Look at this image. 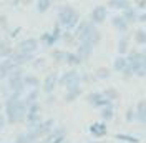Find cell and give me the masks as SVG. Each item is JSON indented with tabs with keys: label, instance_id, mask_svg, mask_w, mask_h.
<instances>
[{
	"label": "cell",
	"instance_id": "cell-48",
	"mask_svg": "<svg viewBox=\"0 0 146 143\" xmlns=\"http://www.w3.org/2000/svg\"><path fill=\"white\" fill-rule=\"evenodd\" d=\"M0 40H2V37H0Z\"/></svg>",
	"mask_w": 146,
	"mask_h": 143
},
{
	"label": "cell",
	"instance_id": "cell-28",
	"mask_svg": "<svg viewBox=\"0 0 146 143\" xmlns=\"http://www.w3.org/2000/svg\"><path fill=\"white\" fill-rule=\"evenodd\" d=\"M133 38H135V42L138 45H146V30L145 28H138L135 32V35H133Z\"/></svg>",
	"mask_w": 146,
	"mask_h": 143
},
{
	"label": "cell",
	"instance_id": "cell-18",
	"mask_svg": "<svg viewBox=\"0 0 146 143\" xmlns=\"http://www.w3.org/2000/svg\"><path fill=\"white\" fill-rule=\"evenodd\" d=\"M12 52H13V47H12V43H10V40H7V38H2L0 40V58H9L10 55H12Z\"/></svg>",
	"mask_w": 146,
	"mask_h": 143
},
{
	"label": "cell",
	"instance_id": "cell-4",
	"mask_svg": "<svg viewBox=\"0 0 146 143\" xmlns=\"http://www.w3.org/2000/svg\"><path fill=\"white\" fill-rule=\"evenodd\" d=\"M38 47H40V42L36 40V38H33V37H28V38H23L20 43H18V50L20 52H23V53L27 55H33L38 50Z\"/></svg>",
	"mask_w": 146,
	"mask_h": 143
},
{
	"label": "cell",
	"instance_id": "cell-9",
	"mask_svg": "<svg viewBox=\"0 0 146 143\" xmlns=\"http://www.w3.org/2000/svg\"><path fill=\"white\" fill-rule=\"evenodd\" d=\"M27 125L30 123H40L42 122V105L35 103L32 107H28V113H27Z\"/></svg>",
	"mask_w": 146,
	"mask_h": 143
},
{
	"label": "cell",
	"instance_id": "cell-21",
	"mask_svg": "<svg viewBox=\"0 0 146 143\" xmlns=\"http://www.w3.org/2000/svg\"><path fill=\"white\" fill-rule=\"evenodd\" d=\"M101 93H103V97L108 100L110 103H113V102H118L119 97H121V95H119V92H118L116 88H115V87H108V88L103 90Z\"/></svg>",
	"mask_w": 146,
	"mask_h": 143
},
{
	"label": "cell",
	"instance_id": "cell-10",
	"mask_svg": "<svg viewBox=\"0 0 146 143\" xmlns=\"http://www.w3.org/2000/svg\"><path fill=\"white\" fill-rule=\"evenodd\" d=\"M93 50H95V47H93L91 43L82 42V43H78V47H76V52H75V53L82 58V62H85V60H88L91 55H93Z\"/></svg>",
	"mask_w": 146,
	"mask_h": 143
},
{
	"label": "cell",
	"instance_id": "cell-38",
	"mask_svg": "<svg viewBox=\"0 0 146 143\" xmlns=\"http://www.w3.org/2000/svg\"><path fill=\"white\" fill-rule=\"evenodd\" d=\"M125 78H131V77H135V70H133V67L131 65H128L126 68L123 70V73H121Z\"/></svg>",
	"mask_w": 146,
	"mask_h": 143
},
{
	"label": "cell",
	"instance_id": "cell-19",
	"mask_svg": "<svg viewBox=\"0 0 146 143\" xmlns=\"http://www.w3.org/2000/svg\"><path fill=\"white\" fill-rule=\"evenodd\" d=\"M38 98H40V88L36 90H30L27 95L23 97V103L27 105V107H32V105H35V103H38Z\"/></svg>",
	"mask_w": 146,
	"mask_h": 143
},
{
	"label": "cell",
	"instance_id": "cell-35",
	"mask_svg": "<svg viewBox=\"0 0 146 143\" xmlns=\"http://www.w3.org/2000/svg\"><path fill=\"white\" fill-rule=\"evenodd\" d=\"M3 98L7 100L10 97V92H9V87H7V83H0V98Z\"/></svg>",
	"mask_w": 146,
	"mask_h": 143
},
{
	"label": "cell",
	"instance_id": "cell-45",
	"mask_svg": "<svg viewBox=\"0 0 146 143\" xmlns=\"http://www.w3.org/2000/svg\"><path fill=\"white\" fill-rule=\"evenodd\" d=\"M36 143H52V142H50L48 138H43V140H38V142H36Z\"/></svg>",
	"mask_w": 146,
	"mask_h": 143
},
{
	"label": "cell",
	"instance_id": "cell-43",
	"mask_svg": "<svg viewBox=\"0 0 146 143\" xmlns=\"http://www.w3.org/2000/svg\"><path fill=\"white\" fill-rule=\"evenodd\" d=\"M138 22H145V23H146V12H145V13H141V15H139V18H138Z\"/></svg>",
	"mask_w": 146,
	"mask_h": 143
},
{
	"label": "cell",
	"instance_id": "cell-36",
	"mask_svg": "<svg viewBox=\"0 0 146 143\" xmlns=\"http://www.w3.org/2000/svg\"><path fill=\"white\" fill-rule=\"evenodd\" d=\"M7 78H9V72H7L5 67H3V62L0 60V82L7 80Z\"/></svg>",
	"mask_w": 146,
	"mask_h": 143
},
{
	"label": "cell",
	"instance_id": "cell-25",
	"mask_svg": "<svg viewBox=\"0 0 146 143\" xmlns=\"http://www.w3.org/2000/svg\"><path fill=\"white\" fill-rule=\"evenodd\" d=\"M128 67V60L126 57H121V55H118L115 60H113V70L118 72V73H123V70Z\"/></svg>",
	"mask_w": 146,
	"mask_h": 143
},
{
	"label": "cell",
	"instance_id": "cell-44",
	"mask_svg": "<svg viewBox=\"0 0 146 143\" xmlns=\"http://www.w3.org/2000/svg\"><path fill=\"white\" fill-rule=\"evenodd\" d=\"M46 103H53V95H48V98H46Z\"/></svg>",
	"mask_w": 146,
	"mask_h": 143
},
{
	"label": "cell",
	"instance_id": "cell-32",
	"mask_svg": "<svg viewBox=\"0 0 146 143\" xmlns=\"http://www.w3.org/2000/svg\"><path fill=\"white\" fill-rule=\"evenodd\" d=\"M125 120H126L128 123H131V122H135L136 120V112H135V107H128L126 112H125Z\"/></svg>",
	"mask_w": 146,
	"mask_h": 143
},
{
	"label": "cell",
	"instance_id": "cell-6",
	"mask_svg": "<svg viewBox=\"0 0 146 143\" xmlns=\"http://www.w3.org/2000/svg\"><path fill=\"white\" fill-rule=\"evenodd\" d=\"M108 18V9L105 5H96L90 13V22L93 25H100Z\"/></svg>",
	"mask_w": 146,
	"mask_h": 143
},
{
	"label": "cell",
	"instance_id": "cell-20",
	"mask_svg": "<svg viewBox=\"0 0 146 143\" xmlns=\"http://www.w3.org/2000/svg\"><path fill=\"white\" fill-rule=\"evenodd\" d=\"M118 55H121V57H126L128 52H129V37L128 35H123L121 38L118 40Z\"/></svg>",
	"mask_w": 146,
	"mask_h": 143
},
{
	"label": "cell",
	"instance_id": "cell-7",
	"mask_svg": "<svg viewBox=\"0 0 146 143\" xmlns=\"http://www.w3.org/2000/svg\"><path fill=\"white\" fill-rule=\"evenodd\" d=\"M9 58L15 63L17 67H23V65H27V63L33 62V55L23 53V52H20L18 48H13V52H12V55H10Z\"/></svg>",
	"mask_w": 146,
	"mask_h": 143
},
{
	"label": "cell",
	"instance_id": "cell-30",
	"mask_svg": "<svg viewBox=\"0 0 146 143\" xmlns=\"http://www.w3.org/2000/svg\"><path fill=\"white\" fill-rule=\"evenodd\" d=\"M115 138H116V140L128 142V143H138V142H139L136 136H133V135H125V133H116V135H115Z\"/></svg>",
	"mask_w": 146,
	"mask_h": 143
},
{
	"label": "cell",
	"instance_id": "cell-47",
	"mask_svg": "<svg viewBox=\"0 0 146 143\" xmlns=\"http://www.w3.org/2000/svg\"><path fill=\"white\" fill-rule=\"evenodd\" d=\"M63 143H68V140H65V142H63Z\"/></svg>",
	"mask_w": 146,
	"mask_h": 143
},
{
	"label": "cell",
	"instance_id": "cell-40",
	"mask_svg": "<svg viewBox=\"0 0 146 143\" xmlns=\"http://www.w3.org/2000/svg\"><path fill=\"white\" fill-rule=\"evenodd\" d=\"M7 25H9V23H7V17L2 13V15H0V28H7Z\"/></svg>",
	"mask_w": 146,
	"mask_h": 143
},
{
	"label": "cell",
	"instance_id": "cell-49",
	"mask_svg": "<svg viewBox=\"0 0 146 143\" xmlns=\"http://www.w3.org/2000/svg\"><path fill=\"white\" fill-rule=\"evenodd\" d=\"M145 125H146V122H145Z\"/></svg>",
	"mask_w": 146,
	"mask_h": 143
},
{
	"label": "cell",
	"instance_id": "cell-14",
	"mask_svg": "<svg viewBox=\"0 0 146 143\" xmlns=\"http://www.w3.org/2000/svg\"><path fill=\"white\" fill-rule=\"evenodd\" d=\"M23 85L30 90H36V88H42V80H40L36 75L25 73V75H23Z\"/></svg>",
	"mask_w": 146,
	"mask_h": 143
},
{
	"label": "cell",
	"instance_id": "cell-23",
	"mask_svg": "<svg viewBox=\"0 0 146 143\" xmlns=\"http://www.w3.org/2000/svg\"><path fill=\"white\" fill-rule=\"evenodd\" d=\"M93 77H95V80H106L111 77V72H110L108 67H96L95 72H93Z\"/></svg>",
	"mask_w": 146,
	"mask_h": 143
},
{
	"label": "cell",
	"instance_id": "cell-46",
	"mask_svg": "<svg viewBox=\"0 0 146 143\" xmlns=\"http://www.w3.org/2000/svg\"><path fill=\"white\" fill-rule=\"evenodd\" d=\"M0 108H3V100L0 98Z\"/></svg>",
	"mask_w": 146,
	"mask_h": 143
},
{
	"label": "cell",
	"instance_id": "cell-15",
	"mask_svg": "<svg viewBox=\"0 0 146 143\" xmlns=\"http://www.w3.org/2000/svg\"><path fill=\"white\" fill-rule=\"evenodd\" d=\"M27 113H28V107L23 103V100H20L15 110V122L17 123H23L27 120Z\"/></svg>",
	"mask_w": 146,
	"mask_h": 143
},
{
	"label": "cell",
	"instance_id": "cell-5",
	"mask_svg": "<svg viewBox=\"0 0 146 143\" xmlns=\"http://www.w3.org/2000/svg\"><path fill=\"white\" fill-rule=\"evenodd\" d=\"M86 102H88V105H91V107H95V108H100V110L110 105V102L103 97L101 92H90L86 95Z\"/></svg>",
	"mask_w": 146,
	"mask_h": 143
},
{
	"label": "cell",
	"instance_id": "cell-22",
	"mask_svg": "<svg viewBox=\"0 0 146 143\" xmlns=\"http://www.w3.org/2000/svg\"><path fill=\"white\" fill-rule=\"evenodd\" d=\"M65 63L68 65V67H72V68H75V67H78V65H82V58L78 57V55L75 53V52H66V55H65Z\"/></svg>",
	"mask_w": 146,
	"mask_h": 143
},
{
	"label": "cell",
	"instance_id": "cell-29",
	"mask_svg": "<svg viewBox=\"0 0 146 143\" xmlns=\"http://www.w3.org/2000/svg\"><path fill=\"white\" fill-rule=\"evenodd\" d=\"M108 5L110 7H113V9H119V10H125L129 5L126 0H110L108 2Z\"/></svg>",
	"mask_w": 146,
	"mask_h": 143
},
{
	"label": "cell",
	"instance_id": "cell-13",
	"mask_svg": "<svg viewBox=\"0 0 146 143\" xmlns=\"http://www.w3.org/2000/svg\"><path fill=\"white\" fill-rule=\"evenodd\" d=\"M121 17L126 20L128 25H133L135 22H138V18H139V15H138V12L135 7H131V5H128L125 10H121Z\"/></svg>",
	"mask_w": 146,
	"mask_h": 143
},
{
	"label": "cell",
	"instance_id": "cell-26",
	"mask_svg": "<svg viewBox=\"0 0 146 143\" xmlns=\"http://www.w3.org/2000/svg\"><path fill=\"white\" fill-rule=\"evenodd\" d=\"M40 43H43L45 47H53L56 42H58V38L52 33V32H45V33H42V37H40V40H38Z\"/></svg>",
	"mask_w": 146,
	"mask_h": 143
},
{
	"label": "cell",
	"instance_id": "cell-37",
	"mask_svg": "<svg viewBox=\"0 0 146 143\" xmlns=\"http://www.w3.org/2000/svg\"><path fill=\"white\" fill-rule=\"evenodd\" d=\"M32 67H33V68H43V67H45V58H33Z\"/></svg>",
	"mask_w": 146,
	"mask_h": 143
},
{
	"label": "cell",
	"instance_id": "cell-17",
	"mask_svg": "<svg viewBox=\"0 0 146 143\" xmlns=\"http://www.w3.org/2000/svg\"><path fill=\"white\" fill-rule=\"evenodd\" d=\"M82 92H83L82 87L66 88V92H65V102H66V103H72V102H75V100H78L80 97H82Z\"/></svg>",
	"mask_w": 146,
	"mask_h": 143
},
{
	"label": "cell",
	"instance_id": "cell-11",
	"mask_svg": "<svg viewBox=\"0 0 146 143\" xmlns=\"http://www.w3.org/2000/svg\"><path fill=\"white\" fill-rule=\"evenodd\" d=\"M111 25H113V28L118 33H123V35H126L128 30H129V25L126 23V20L121 17V15H115V17L111 18Z\"/></svg>",
	"mask_w": 146,
	"mask_h": 143
},
{
	"label": "cell",
	"instance_id": "cell-34",
	"mask_svg": "<svg viewBox=\"0 0 146 143\" xmlns=\"http://www.w3.org/2000/svg\"><path fill=\"white\" fill-rule=\"evenodd\" d=\"M13 143H32V140L28 138V135L23 132V133H18L17 138H15V142Z\"/></svg>",
	"mask_w": 146,
	"mask_h": 143
},
{
	"label": "cell",
	"instance_id": "cell-1",
	"mask_svg": "<svg viewBox=\"0 0 146 143\" xmlns=\"http://www.w3.org/2000/svg\"><path fill=\"white\" fill-rule=\"evenodd\" d=\"M80 23V13L72 5H62L58 9V25L66 32H72Z\"/></svg>",
	"mask_w": 146,
	"mask_h": 143
},
{
	"label": "cell",
	"instance_id": "cell-27",
	"mask_svg": "<svg viewBox=\"0 0 146 143\" xmlns=\"http://www.w3.org/2000/svg\"><path fill=\"white\" fill-rule=\"evenodd\" d=\"M100 116L103 122H110V120H113V116H115V107H113V103H110L108 107L101 108L100 110Z\"/></svg>",
	"mask_w": 146,
	"mask_h": 143
},
{
	"label": "cell",
	"instance_id": "cell-41",
	"mask_svg": "<svg viewBox=\"0 0 146 143\" xmlns=\"http://www.w3.org/2000/svg\"><path fill=\"white\" fill-rule=\"evenodd\" d=\"M7 125V118H5V113H0V130H3V126Z\"/></svg>",
	"mask_w": 146,
	"mask_h": 143
},
{
	"label": "cell",
	"instance_id": "cell-42",
	"mask_svg": "<svg viewBox=\"0 0 146 143\" xmlns=\"http://www.w3.org/2000/svg\"><path fill=\"white\" fill-rule=\"evenodd\" d=\"M136 7H138V9H146V0H138Z\"/></svg>",
	"mask_w": 146,
	"mask_h": 143
},
{
	"label": "cell",
	"instance_id": "cell-8",
	"mask_svg": "<svg viewBox=\"0 0 146 143\" xmlns=\"http://www.w3.org/2000/svg\"><path fill=\"white\" fill-rule=\"evenodd\" d=\"M83 42H86V43H91L93 47H96V45L101 42V32L98 30L96 25H93L90 22V27H88V32H86V35L83 38Z\"/></svg>",
	"mask_w": 146,
	"mask_h": 143
},
{
	"label": "cell",
	"instance_id": "cell-16",
	"mask_svg": "<svg viewBox=\"0 0 146 143\" xmlns=\"http://www.w3.org/2000/svg\"><path fill=\"white\" fill-rule=\"evenodd\" d=\"M135 112H136V122L145 123L146 122V98H141L138 102L136 107H135Z\"/></svg>",
	"mask_w": 146,
	"mask_h": 143
},
{
	"label": "cell",
	"instance_id": "cell-2",
	"mask_svg": "<svg viewBox=\"0 0 146 143\" xmlns=\"http://www.w3.org/2000/svg\"><path fill=\"white\" fill-rule=\"evenodd\" d=\"M58 85L65 87V88H73V87H82V75L75 68L63 72L58 78Z\"/></svg>",
	"mask_w": 146,
	"mask_h": 143
},
{
	"label": "cell",
	"instance_id": "cell-3",
	"mask_svg": "<svg viewBox=\"0 0 146 143\" xmlns=\"http://www.w3.org/2000/svg\"><path fill=\"white\" fill-rule=\"evenodd\" d=\"M58 78H60V75L56 73V72H50V73H46V77L43 78L42 82V92L46 93V95H52L53 93V90L56 88V85H58Z\"/></svg>",
	"mask_w": 146,
	"mask_h": 143
},
{
	"label": "cell",
	"instance_id": "cell-39",
	"mask_svg": "<svg viewBox=\"0 0 146 143\" xmlns=\"http://www.w3.org/2000/svg\"><path fill=\"white\" fill-rule=\"evenodd\" d=\"M135 77H139V78H146V62L138 68V72H136V75Z\"/></svg>",
	"mask_w": 146,
	"mask_h": 143
},
{
	"label": "cell",
	"instance_id": "cell-12",
	"mask_svg": "<svg viewBox=\"0 0 146 143\" xmlns=\"http://www.w3.org/2000/svg\"><path fill=\"white\" fill-rule=\"evenodd\" d=\"M90 133L95 136V138H103L108 135V126L105 122H100V123H91L90 125Z\"/></svg>",
	"mask_w": 146,
	"mask_h": 143
},
{
	"label": "cell",
	"instance_id": "cell-33",
	"mask_svg": "<svg viewBox=\"0 0 146 143\" xmlns=\"http://www.w3.org/2000/svg\"><path fill=\"white\" fill-rule=\"evenodd\" d=\"M62 40H63L66 45H72V43H76V40H75V35H73V32H66L65 30L63 33H62Z\"/></svg>",
	"mask_w": 146,
	"mask_h": 143
},
{
	"label": "cell",
	"instance_id": "cell-24",
	"mask_svg": "<svg viewBox=\"0 0 146 143\" xmlns=\"http://www.w3.org/2000/svg\"><path fill=\"white\" fill-rule=\"evenodd\" d=\"M65 55H66V52L62 50V48H53V50L50 52V57H52V60H53L55 65L65 63Z\"/></svg>",
	"mask_w": 146,
	"mask_h": 143
},
{
	"label": "cell",
	"instance_id": "cell-31",
	"mask_svg": "<svg viewBox=\"0 0 146 143\" xmlns=\"http://www.w3.org/2000/svg\"><path fill=\"white\" fill-rule=\"evenodd\" d=\"M50 7H52V2H50V0H38V2H36V10H38L40 13L46 12Z\"/></svg>",
	"mask_w": 146,
	"mask_h": 143
}]
</instances>
